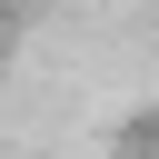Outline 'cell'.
I'll return each instance as SVG.
<instances>
[{
  "mask_svg": "<svg viewBox=\"0 0 159 159\" xmlns=\"http://www.w3.org/2000/svg\"><path fill=\"white\" fill-rule=\"evenodd\" d=\"M0 10H20V0H0Z\"/></svg>",
  "mask_w": 159,
  "mask_h": 159,
  "instance_id": "obj_2",
  "label": "cell"
},
{
  "mask_svg": "<svg viewBox=\"0 0 159 159\" xmlns=\"http://www.w3.org/2000/svg\"><path fill=\"white\" fill-rule=\"evenodd\" d=\"M129 149H139V159H159V109H149V119L129 129Z\"/></svg>",
  "mask_w": 159,
  "mask_h": 159,
  "instance_id": "obj_1",
  "label": "cell"
}]
</instances>
